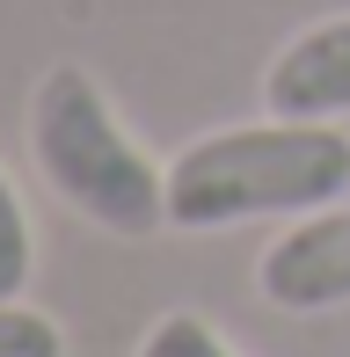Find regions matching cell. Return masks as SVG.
<instances>
[{
    "label": "cell",
    "mask_w": 350,
    "mask_h": 357,
    "mask_svg": "<svg viewBox=\"0 0 350 357\" xmlns=\"http://www.w3.org/2000/svg\"><path fill=\"white\" fill-rule=\"evenodd\" d=\"M29 160L59 204H73L109 241H146L168 226V168L146 160L88 66H52L29 88Z\"/></svg>",
    "instance_id": "cell-2"
},
{
    "label": "cell",
    "mask_w": 350,
    "mask_h": 357,
    "mask_svg": "<svg viewBox=\"0 0 350 357\" xmlns=\"http://www.w3.org/2000/svg\"><path fill=\"white\" fill-rule=\"evenodd\" d=\"M0 357H66V328L44 306L0 299Z\"/></svg>",
    "instance_id": "cell-7"
},
{
    "label": "cell",
    "mask_w": 350,
    "mask_h": 357,
    "mask_svg": "<svg viewBox=\"0 0 350 357\" xmlns=\"http://www.w3.org/2000/svg\"><path fill=\"white\" fill-rule=\"evenodd\" d=\"M29 278H37V234H29V212H22L15 175L0 168V299H22Z\"/></svg>",
    "instance_id": "cell-5"
},
{
    "label": "cell",
    "mask_w": 350,
    "mask_h": 357,
    "mask_svg": "<svg viewBox=\"0 0 350 357\" xmlns=\"http://www.w3.org/2000/svg\"><path fill=\"white\" fill-rule=\"evenodd\" d=\"M132 357H241V350H234L204 314L175 306V314H153V321H146V335H139Z\"/></svg>",
    "instance_id": "cell-6"
},
{
    "label": "cell",
    "mask_w": 350,
    "mask_h": 357,
    "mask_svg": "<svg viewBox=\"0 0 350 357\" xmlns=\"http://www.w3.org/2000/svg\"><path fill=\"white\" fill-rule=\"evenodd\" d=\"M256 291L277 314H336V306H350V197L284 226L256 255Z\"/></svg>",
    "instance_id": "cell-3"
},
{
    "label": "cell",
    "mask_w": 350,
    "mask_h": 357,
    "mask_svg": "<svg viewBox=\"0 0 350 357\" xmlns=\"http://www.w3.org/2000/svg\"><path fill=\"white\" fill-rule=\"evenodd\" d=\"M263 109L270 117H350V15H321L292 44H277V59L263 66Z\"/></svg>",
    "instance_id": "cell-4"
},
{
    "label": "cell",
    "mask_w": 350,
    "mask_h": 357,
    "mask_svg": "<svg viewBox=\"0 0 350 357\" xmlns=\"http://www.w3.org/2000/svg\"><path fill=\"white\" fill-rule=\"evenodd\" d=\"M350 197V132L321 117H263L190 139L168 160V226L227 234L248 219H307Z\"/></svg>",
    "instance_id": "cell-1"
}]
</instances>
